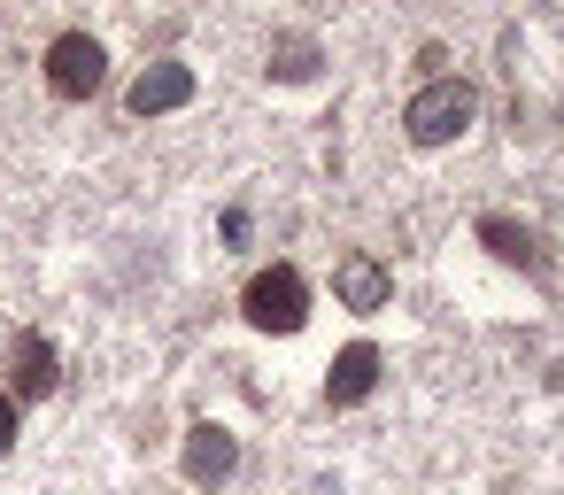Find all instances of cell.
<instances>
[{
  "mask_svg": "<svg viewBox=\"0 0 564 495\" xmlns=\"http://www.w3.org/2000/svg\"><path fill=\"white\" fill-rule=\"evenodd\" d=\"M101 86H109L101 40H94V32H63V40L47 47V94H55V101H94Z\"/></svg>",
  "mask_w": 564,
  "mask_h": 495,
  "instance_id": "obj_3",
  "label": "cell"
},
{
  "mask_svg": "<svg viewBox=\"0 0 564 495\" xmlns=\"http://www.w3.org/2000/svg\"><path fill=\"white\" fill-rule=\"evenodd\" d=\"M55 387H63V364H55L47 333H17L9 341V395L17 402H47Z\"/></svg>",
  "mask_w": 564,
  "mask_h": 495,
  "instance_id": "obj_5",
  "label": "cell"
},
{
  "mask_svg": "<svg viewBox=\"0 0 564 495\" xmlns=\"http://www.w3.org/2000/svg\"><path fill=\"white\" fill-rule=\"evenodd\" d=\"M310 71H317V40H302V32H279V40H271V78L302 86Z\"/></svg>",
  "mask_w": 564,
  "mask_h": 495,
  "instance_id": "obj_10",
  "label": "cell"
},
{
  "mask_svg": "<svg viewBox=\"0 0 564 495\" xmlns=\"http://www.w3.org/2000/svg\"><path fill=\"white\" fill-rule=\"evenodd\" d=\"M471 117H479V94H471L464 78H433V86H417V94H410L402 132H410L417 148H448V140H464V132H471Z\"/></svg>",
  "mask_w": 564,
  "mask_h": 495,
  "instance_id": "obj_1",
  "label": "cell"
},
{
  "mask_svg": "<svg viewBox=\"0 0 564 495\" xmlns=\"http://www.w3.org/2000/svg\"><path fill=\"white\" fill-rule=\"evenodd\" d=\"M479 240L502 256V263H518V271H549V256H541V233L533 225H510V217H479Z\"/></svg>",
  "mask_w": 564,
  "mask_h": 495,
  "instance_id": "obj_9",
  "label": "cell"
},
{
  "mask_svg": "<svg viewBox=\"0 0 564 495\" xmlns=\"http://www.w3.org/2000/svg\"><path fill=\"white\" fill-rule=\"evenodd\" d=\"M186 101H194V71H186V63H148V71L132 78V94H124L132 117H171V109H186Z\"/></svg>",
  "mask_w": 564,
  "mask_h": 495,
  "instance_id": "obj_7",
  "label": "cell"
},
{
  "mask_svg": "<svg viewBox=\"0 0 564 495\" xmlns=\"http://www.w3.org/2000/svg\"><path fill=\"white\" fill-rule=\"evenodd\" d=\"M333 294H340V310H387V294H394V271L379 263V256H364V248H348L340 263H333Z\"/></svg>",
  "mask_w": 564,
  "mask_h": 495,
  "instance_id": "obj_6",
  "label": "cell"
},
{
  "mask_svg": "<svg viewBox=\"0 0 564 495\" xmlns=\"http://www.w3.org/2000/svg\"><path fill=\"white\" fill-rule=\"evenodd\" d=\"M178 472H186L194 487H225V480L240 472V433H232V426H194L186 449H178Z\"/></svg>",
  "mask_w": 564,
  "mask_h": 495,
  "instance_id": "obj_4",
  "label": "cell"
},
{
  "mask_svg": "<svg viewBox=\"0 0 564 495\" xmlns=\"http://www.w3.org/2000/svg\"><path fill=\"white\" fill-rule=\"evenodd\" d=\"M240 310H248L256 333H302L310 325V279L294 263H271V271H256L240 287Z\"/></svg>",
  "mask_w": 564,
  "mask_h": 495,
  "instance_id": "obj_2",
  "label": "cell"
},
{
  "mask_svg": "<svg viewBox=\"0 0 564 495\" xmlns=\"http://www.w3.org/2000/svg\"><path fill=\"white\" fill-rule=\"evenodd\" d=\"M17 433H24V418H17V395H9V387H0V456H9V449H17Z\"/></svg>",
  "mask_w": 564,
  "mask_h": 495,
  "instance_id": "obj_11",
  "label": "cell"
},
{
  "mask_svg": "<svg viewBox=\"0 0 564 495\" xmlns=\"http://www.w3.org/2000/svg\"><path fill=\"white\" fill-rule=\"evenodd\" d=\"M371 387H379V348H371V341H348V348L333 356V372H325V402H333V410H356Z\"/></svg>",
  "mask_w": 564,
  "mask_h": 495,
  "instance_id": "obj_8",
  "label": "cell"
}]
</instances>
